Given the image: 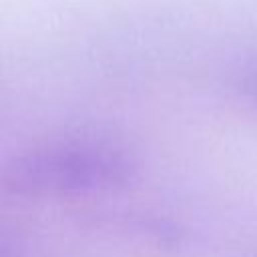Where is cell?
Returning a JSON list of instances; mask_svg holds the SVG:
<instances>
[{"label": "cell", "mask_w": 257, "mask_h": 257, "mask_svg": "<svg viewBox=\"0 0 257 257\" xmlns=\"http://www.w3.org/2000/svg\"><path fill=\"white\" fill-rule=\"evenodd\" d=\"M233 94L243 108L257 114V58L241 66L233 78Z\"/></svg>", "instance_id": "7a4b0ae2"}, {"label": "cell", "mask_w": 257, "mask_h": 257, "mask_svg": "<svg viewBox=\"0 0 257 257\" xmlns=\"http://www.w3.org/2000/svg\"><path fill=\"white\" fill-rule=\"evenodd\" d=\"M133 157L98 139H58L32 147L2 169L0 187L12 197L88 195L124 187L135 175Z\"/></svg>", "instance_id": "6da1fadb"}]
</instances>
